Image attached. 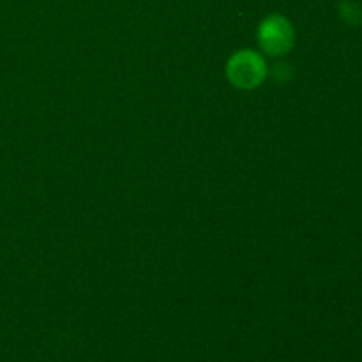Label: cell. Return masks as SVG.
<instances>
[{
  "label": "cell",
  "instance_id": "6da1fadb",
  "mask_svg": "<svg viewBox=\"0 0 362 362\" xmlns=\"http://www.w3.org/2000/svg\"><path fill=\"white\" fill-rule=\"evenodd\" d=\"M226 73H228V80L235 87L250 90V88L258 87L265 80L267 64H265L264 57L258 55V53L243 49L228 60Z\"/></svg>",
  "mask_w": 362,
  "mask_h": 362
},
{
  "label": "cell",
  "instance_id": "7a4b0ae2",
  "mask_svg": "<svg viewBox=\"0 0 362 362\" xmlns=\"http://www.w3.org/2000/svg\"><path fill=\"white\" fill-rule=\"evenodd\" d=\"M258 41H260L262 49L269 55H285L296 42V32L286 18L274 14L260 25Z\"/></svg>",
  "mask_w": 362,
  "mask_h": 362
}]
</instances>
